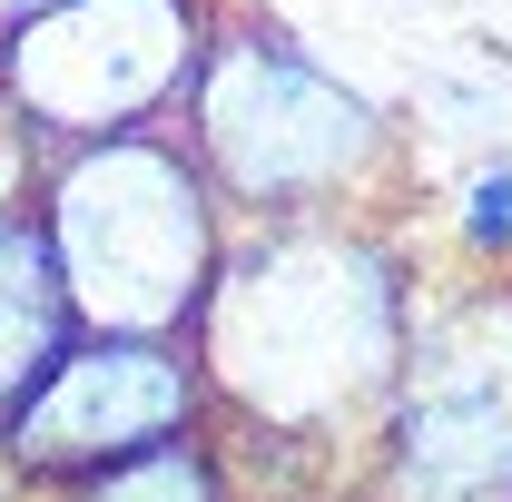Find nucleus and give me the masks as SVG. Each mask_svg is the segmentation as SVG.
Listing matches in <instances>:
<instances>
[{
    "instance_id": "nucleus-1",
    "label": "nucleus",
    "mask_w": 512,
    "mask_h": 502,
    "mask_svg": "<svg viewBox=\"0 0 512 502\" xmlns=\"http://www.w3.org/2000/svg\"><path fill=\"white\" fill-rule=\"evenodd\" d=\"M434 256L424 217H276L227 227L188 325L207 434L247 502H296L355 483Z\"/></svg>"
},
{
    "instance_id": "nucleus-2",
    "label": "nucleus",
    "mask_w": 512,
    "mask_h": 502,
    "mask_svg": "<svg viewBox=\"0 0 512 502\" xmlns=\"http://www.w3.org/2000/svg\"><path fill=\"white\" fill-rule=\"evenodd\" d=\"M178 138L207 168L227 227L276 217H424V158L414 128L384 109L365 79L325 60L296 20L266 0H217L207 50L178 99Z\"/></svg>"
},
{
    "instance_id": "nucleus-3",
    "label": "nucleus",
    "mask_w": 512,
    "mask_h": 502,
    "mask_svg": "<svg viewBox=\"0 0 512 502\" xmlns=\"http://www.w3.org/2000/svg\"><path fill=\"white\" fill-rule=\"evenodd\" d=\"M30 227L79 335H188L227 256V207L178 128H119L40 158Z\"/></svg>"
},
{
    "instance_id": "nucleus-4",
    "label": "nucleus",
    "mask_w": 512,
    "mask_h": 502,
    "mask_svg": "<svg viewBox=\"0 0 512 502\" xmlns=\"http://www.w3.org/2000/svg\"><path fill=\"white\" fill-rule=\"evenodd\" d=\"M355 502H512V266H434Z\"/></svg>"
},
{
    "instance_id": "nucleus-5",
    "label": "nucleus",
    "mask_w": 512,
    "mask_h": 502,
    "mask_svg": "<svg viewBox=\"0 0 512 502\" xmlns=\"http://www.w3.org/2000/svg\"><path fill=\"white\" fill-rule=\"evenodd\" d=\"M217 0H60L0 30V109L50 148L178 128Z\"/></svg>"
},
{
    "instance_id": "nucleus-6",
    "label": "nucleus",
    "mask_w": 512,
    "mask_h": 502,
    "mask_svg": "<svg viewBox=\"0 0 512 502\" xmlns=\"http://www.w3.org/2000/svg\"><path fill=\"white\" fill-rule=\"evenodd\" d=\"M178 434H207V384L188 335H69L50 375L0 414V453L40 502Z\"/></svg>"
},
{
    "instance_id": "nucleus-7",
    "label": "nucleus",
    "mask_w": 512,
    "mask_h": 502,
    "mask_svg": "<svg viewBox=\"0 0 512 502\" xmlns=\"http://www.w3.org/2000/svg\"><path fill=\"white\" fill-rule=\"evenodd\" d=\"M69 335H79V325H69V306H60V276H50L40 227H30V217H0V414L50 375V355H60Z\"/></svg>"
},
{
    "instance_id": "nucleus-8",
    "label": "nucleus",
    "mask_w": 512,
    "mask_h": 502,
    "mask_svg": "<svg viewBox=\"0 0 512 502\" xmlns=\"http://www.w3.org/2000/svg\"><path fill=\"white\" fill-rule=\"evenodd\" d=\"M50 502H247V493H237L217 434H178V443H148V453H128V463H109V473L50 493Z\"/></svg>"
},
{
    "instance_id": "nucleus-9",
    "label": "nucleus",
    "mask_w": 512,
    "mask_h": 502,
    "mask_svg": "<svg viewBox=\"0 0 512 502\" xmlns=\"http://www.w3.org/2000/svg\"><path fill=\"white\" fill-rule=\"evenodd\" d=\"M444 247H453V266H512V148L483 158V168L453 188Z\"/></svg>"
},
{
    "instance_id": "nucleus-10",
    "label": "nucleus",
    "mask_w": 512,
    "mask_h": 502,
    "mask_svg": "<svg viewBox=\"0 0 512 502\" xmlns=\"http://www.w3.org/2000/svg\"><path fill=\"white\" fill-rule=\"evenodd\" d=\"M30 188H40V138L0 109V217H30Z\"/></svg>"
},
{
    "instance_id": "nucleus-11",
    "label": "nucleus",
    "mask_w": 512,
    "mask_h": 502,
    "mask_svg": "<svg viewBox=\"0 0 512 502\" xmlns=\"http://www.w3.org/2000/svg\"><path fill=\"white\" fill-rule=\"evenodd\" d=\"M40 10H60V0H0V30L10 20H40Z\"/></svg>"
},
{
    "instance_id": "nucleus-12",
    "label": "nucleus",
    "mask_w": 512,
    "mask_h": 502,
    "mask_svg": "<svg viewBox=\"0 0 512 502\" xmlns=\"http://www.w3.org/2000/svg\"><path fill=\"white\" fill-rule=\"evenodd\" d=\"M0 502H40L30 483H20V473H10V453H0Z\"/></svg>"
},
{
    "instance_id": "nucleus-13",
    "label": "nucleus",
    "mask_w": 512,
    "mask_h": 502,
    "mask_svg": "<svg viewBox=\"0 0 512 502\" xmlns=\"http://www.w3.org/2000/svg\"><path fill=\"white\" fill-rule=\"evenodd\" d=\"M296 502H355V493H345V483H335V493H296Z\"/></svg>"
}]
</instances>
